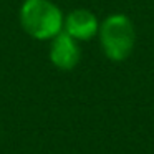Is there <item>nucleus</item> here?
Returning a JSON list of instances; mask_svg holds the SVG:
<instances>
[{"label": "nucleus", "mask_w": 154, "mask_h": 154, "mask_svg": "<svg viewBox=\"0 0 154 154\" xmlns=\"http://www.w3.org/2000/svg\"><path fill=\"white\" fill-rule=\"evenodd\" d=\"M63 14L51 0H25L20 7V25L35 40H51L63 30Z\"/></svg>", "instance_id": "obj_1"}, {"label": "nucleus", "mask_w": 154, "mask_h": 154, "mask_svg": "<svg viewBox=\"0 0 154 154\" xmlns=\"http://www.w3.org/2000/svg\"><path fill=\"white\" fill-rule=\"evenodd\" d=\"M100 42L104 55L113 61H123L133 53L136 32L133 22L123 14L109 15L100 25Z\"/></svg>", "instance_id": "obj_2"}, {"label": "nucleus", "mask_w": 154, "mask_h": 154, "mask_svg": "<svg viewBox=\"0 0 154 154\" xmlns=\"http://www.w3.org/2000/svg\"><path fill=\"white\" fill-rule=\"evenodd\" d=\"M50 61L53 63V66H57L58 70L70 71L80 63L81 51L78 47V42L73 37L61 30L57 37L51 38L50 42Z\"/></svg>", "instance_id": "obj_3"}, {"label": "nucleus", "mask_w": 154, "mask_h": 154, "mask_svg": "<svg viewBox=\"0 0 154 154\" xmlns=\"http://www.w3.org/2000/svg\"><path fill=\"white\" fill-rule=\"evenodd\" d=\"M63 28L76 42H86L98 33L100 23L93 12L86 10V8H76V10L70 12L68 17L65 18Z\"/></svg>", "instance_id": "obj_4"}]
</instances>
